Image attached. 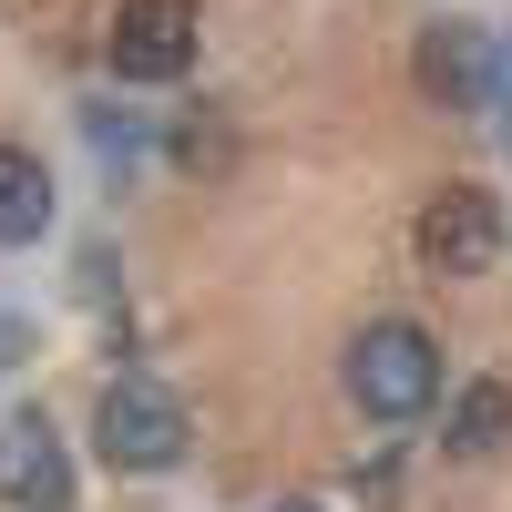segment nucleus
Instances as JSON below:
<instances>
[{
  "instance_id": "obj_8",
  "label": "nucleus",
  "mask_w": 512,
  "mask_h": 512,
  "mask_svg": "<svg viewBox=\"0 0 512 512\" xmlns=\"http://www.w3.org/2000/svg\"><path fill=\"white\" fill-rule=\"evenodd\" d=\"M420 82H431L441 103L472 93V82H482V31H472V21H441L431 41H420Z\"/></svg>"
},
{
  "instance_id": "obj_5",
  "label": "nucleus",
  "mask_w": 512,
  "mask_h": 512,
  "mask_svg": "<svg viewBox=\"0 0 512 512\" xmlns=\"http://www.w3.org/2000/svg\"><path fill=\"white\" fill-rule=\"evenodd\" d=\"M420 256H431L441 277H482L492 256H502V216H492V195L482 185H451L420 205Z\"/></svg>"
},
{
  "instance_id": "obj_7",
  "label": "nucleus",
  "mask_w": 512,
  "mask_h": 512,
  "mask_svg": "<svg viewBox=\"0 0 512 512\" xmlns=\"http://www.w3.org/2000/svg\"><path fill=\"white\" fill-rule=\"evenodd\" d=\"M512 441V379H472V390L451 400V451L461 461H492Z\"/></svg>"
},
{
  "instance_id": "obj_3",
  "label": "nucleus",
  "mask_w": 512,
  "mask_h": 512,
  "mask_svg": "<svg viewBox=\"0 0 512 512\" xmlns=\"http://www.w3.org/2000/svg\"><path fill=\"white\" fill-rule=\"evenodd\" d=\"M195 0H123L113 11V72L123 82H175L195 62Z\"/></svg>"
},
{
  "instance_id": "obj_4",
  "label": "nucleus",
  "mask_w": 512,
  "mask_h": 512,
  "mask_svg": "<svg viewBox=\"0 0 512 512\" xmlns=\"http://www.w3.org/2000/svg\"><path fill=\"white\" fill-rule=\"evenodd\" d=\"M0 502H21V512H62L72 502V451H62V431L41 410L0 420Z\"/></svg>"
},
{
  "instance_id": "obj_6",
  "label": "nucleus",
  "mask_w": 512,
  "mask_h": 512,
  "mask_svg": "<svg viewBox=\"0 0 512 512\" xmlns=\"http://www.w3.org/2000/svg\"><path fill=\"white\" fill-rule=\"evenodd\" d=\"M52 226V175H41V154L0 144V246H31Z\"/></svg>"
},
{
  "instance_id": "obj_1",
  "label": "nucleus",
  "mask_w": 512,
  "mask_h": 512,
  "mask_svg": "<svg viewBox=\"0 0 512 512\" xmlns=\"http://www.w3.org/2000/svg\"><path fill=\"white\" fill-rule=\"evenodd\" d=\"M349 400L369 420H420L441 400V349H431V328H410V318H379L359 349H349Z\"/></svg>"
},
{
  "instance_id": "obj_9",
  "label": "nucleus",
  "mask_w": 512,
  "mask_h": 512,
  "mask_svg": "<svg viewBox=\"0 0 512 512\" xmlns=\"http://www.w3.org/2000/svg\"><path fill=\"white\" fill-rule=\"evenodd\" d=\"M0 359H21V318L11 308H0Z\"/></svg>"
},
{
  "instance_id": "obj_2",
  "label": "nucleus",
  "mask_w": 512,
  "mask_h": 512,
  "mask_svg": "<svg viewBox=\"0 0 512 512\" xmlns=\"http://www.w3.org/2000/svg\"><path fill=\"white\" fill-rule=\"evenodd\" d=\"M93 431H103L113 472H175L185 461V410H175V390H154V379H113Z\"/></svg>"
}]
</instances>
